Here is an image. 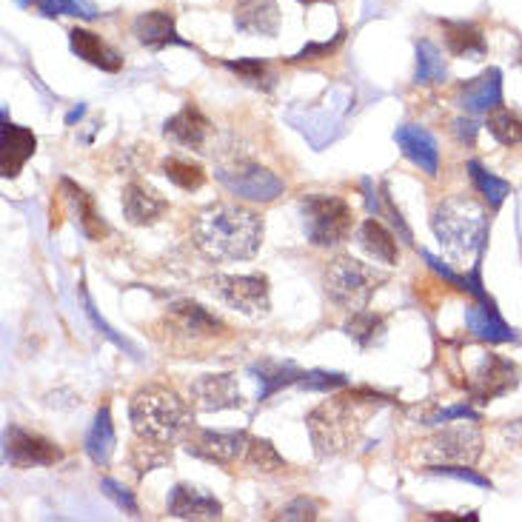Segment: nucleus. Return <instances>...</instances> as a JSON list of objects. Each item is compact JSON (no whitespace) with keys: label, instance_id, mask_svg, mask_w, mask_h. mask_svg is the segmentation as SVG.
<instances>
[{"label":"nucleus","instance_id":"obj_1","mask_svg":"<svg viewBox=\"0 0 522 522\" xmlns=\"http://www.w3.org/2000/svg\"><path fill=\"white\" fill-rule=\"evenodd\" d=\"M192 243L209 260H252L263 246V217L237 203H212L192 217Z\"/></svg>","mask_w":522,"mask_h":522},{"label":"nucleus","instance_id":"obj_2","mask_svg":"<svg viewBox=\"0 0 522 522\" xmlns=\"http://www.w3.org/2000/svg\"><path fill=\"white\" fill-rule=\"evenodd\" d=\"M129 417L140 440L163 445L183 440L194 428L192 406L174 388L160 386V383L137 388L129 403Z\"/></svg>","mask_w":522,"mask_h":522},{"label":"nucleus","instance_id":"obj_3","mask_svg":"<svg viewBox=\"0 0 522 522\" xmlns=\"http://www.w3.org/2000/svg\"><path fill=\"white\" fill-rule=\"evenodd\" d=\"M155 331L160 346L169 348L177 357L203 354L206 348H217L220 340H229V326L192 300H180L169 306Z\"/></svg>","mask_w":522,"mask_h":522},{"label":"nucleus","instance_id":"obj_4","mask_svg":"<svg viewBox=\"0 0 522 522\" xmlns=\"http://www.w3.org/2000/svg\"><path fill=\"white\" fill-rule=\"evenodd\" d=\"M431 229L437 240L443 243L448 254L468 257L474 252H483L488 240V214L485 209L465 194H454L437 203L431 214Z\"/></svg>","mask_w":522,"mask_h":522},{"label":"nucleus","instance_id":"obj_5","mask_svg":"<svg viewBox=\"0 0 522 522\" xmlns=\"http://www.w3.org/2000/svg\"><path fill=\"white\" fill-rule=\"evenodd\" d=\"M306 426H309L317 457H334V454H343L348 445L357 440L360 426H363V414L357 411V403H351L348 397H337V400L314 408Z\"/></svg>","mask_w":522,"mask_h":522},{"label":"nucleus","instance_id":"obj_6","mask_svg":"<svg viewBox=\"0 0 522 522\" xmlns=\"http://www.w3.org/2000/svg\"><path fill=\"white\" fill-rule=\"evenodd\" d=\"M386 283V277L380 271H374L366 263L354 260V257H337L331 260L329 269L323 274V286L334 306L346 311H363L368 300L374 297V291Z\"/></svg>","mask_w":522,"mask_h":522},{"label":"nucleus","instance_id":"obj_7","mask_svg":"<svg viewBox=\"0 0 522 522\" xmlns=\"http://www.w3.org/2000/svg\"><path fill=\"white\" fill-rule=\"evenodd\" d=\"M303 209V226L309 234L311 246H340L346 243L354 229V212L343 197L334 194H309L300 203Z\"/></svg>","mask_w":522,"mask_h":522},{"label":"nucleus","instance_id":"obj_8","mask_svg":"<svg viewBox=\"0 0 522 522\" xmlns=\"http://www.w3.org/2000/svg\"><path fill=\"white\" fill-rule=\"evenodd\" d=\"M414 460L423 465H474L483 454V431L477 426L443 428L414 443Z\"/></svg>","mask_w":522,"mask_h":522},{"label":"nucleus","instance_id":"obj_9","mask_svg":"<svg viewBox=\"0 0 522 522\" xmlns=\"http://www.w3.org/2000/svg\"><path fill=\"white\" fill-rule=\"evenodd\" d=\"M214 177L237 197L252 200V203H271L280 194L286 192V183L277 174L254 163V160H232V163H220L214 169Z\"/></svg>","mask_w":522,"mask_h":522},{"label":"nucleus","instance_id":"obj_10","mask_svg":"<svg viewBox=\"0 0 522 522\" xmlns=\"http://www.w3.org/2000/svg\"><path fill=\"white\" fill-rule=\"evenodd\" d=\"M206 283L214 297L223 300L229 309L249 314V317L269 314L271 300L266 274H214Z\"/></svg>","mask_w":522,"mask_h":522},{"label":"nucleus","instance_id":"obj_11","mask_svg":"<svg viewBox=\"0 0 522 522\" xmlns=\"http://www.w3.org/2000/svg\"><path fill=\"white\" fill-rule=\"evenodd\" d=\"M520 383V371L511 360H505L500 354H483L480 366L474 368L471 380H468V394L485 406L497 397L508 394L511 388H517Z\"/></svg>","mask_w":522,"mask_h":522},{"label":"nucleus","instance_id":"obj_12","mask_svg":"<svg viewBox=\"0 0 522 522\" xmlns=\"http://www.w3.org/2000/svg\"><path fill=\"white\" fill-rule=\"evenodd\" d=\"M246 445H249V434L246 431H206V428L194 431L192 428L186 434L189 454L217 465H232L237 460H243Z\"/></svg>","mask_w":522,"mask_h":522},{"label":"nucleus","instance_id":"obj_13","mask_svg":"<svg viewBox=\"0 0 522 522\" xmlns=\"http://www.w3.org/2000/svg\"><path fill=\"white\" fill-rule=\"evenodd\" d=\"M6 460L15 468H35V465H55L63 460L58 443L46 440L43 434L12 426L6 431Z\"/></svg>","mask_w":522,"mask_h":522},{"label":"nucleus","instance_id":"obj_14","mask_svg":"<svg viewBox=\"0 0 522 522\" xmlns=\"http://www.w3.org/2000/svg\"><path fill=\"white\" fill-rule=\"evenodd\" d=\"M212 132V120L197 109V103H186L177 115L166 120V129H163V135L169 140L192 152H206Z\"/></svg>","mask_w":522,"mask_h":522},{"label":"nucleus","instance_id":"obj_15","mask_svg":"<svg viewBox=\"0 0 522 522\" xmlns=\"http://www.w3.org/2000/svg\"><path fill=\"white\" fill-rule=\"evenodd\" d=\"M189 400L197 411H223V408H240L243 397L234 374H206L189 386Z\"/></svg>","mask_w":522,"mask_h":522},{"label":"nucleus","instance_id":"obj_16","mask_svg":"<svg viewBox=\"0 0 522 522\" xmlns=\"http://www.w3.org/2000/svg\"><path fill=\"white\" fill-rule=\"evenodd\" d=\"M457 103L471 115H488L503 103V75L500 69H485L483 75L465 80L457 89Z\"/></svg>","mask_w":522,"mask_h":522},{"label":"nucleus","instance_id":"obj_17","mask_svg":"<svg viewBox=\"0 0 522 522\" xmlns=\"http://www.w3.org/2000/svg\"><path fill=\"white\" fill-rule=\"evenodd\" d=\"M169 514L177 520H220L223 505L200 485L177 483L169 494Z\"/></svg>","mask_w":522,"mask_h":522},{"label":"nucleus","instance_id":"obj_18","mask_svg":"<svg viewBox=\"0 0 522 522\" xmlns=\"http://www.w3.org/2000/svg\"><path fill=\"white\" fill-rule=\"evenodd\" d=\"M394 137H397V146L403 149V155L420 172H426L428 177H437V172H440V152H437V140L431 137L428 129L408 123V126H400Z\"/></svg>","mask_w":522,"mask_h":522},{"label":"nucleus","instance_id":"obj_19","mask_svg":"<svg viewBox=\"0 0 522 522\" xmlns=\"http://www.w3.org/2000/svg\"><path fill=\"white\" fill-rule=\"evenodd\" d=\"M169 212V200L143 183H129L123 189V214L132 226H155Z\"/></svg>","mask_w":522,"mask_h":522},{"label":"nucleus","instance_id":"obj_20","mask_svg":"<svg viewBox=\"0 0 522 522\" xmlns=\"http://www.w3.org/2000/svg\"><path fill=\"white\" fill-rule=\"evenodd\" d=\"M35 146H38V140L29 129L15 126V123H3V129H0V172L3 177H18L26 160L35 155Z\"/></svg>","mask_w":522,"mask_h":522},{"label":"nucleus","instance_id":"obj_21","mask_svg":"<svg viewBox=\"0 0 522 522\" xmlns=\"http://www.w3.org/2000/svg\"><path fill=\"white\" fill-rule=\"evenodd\" d=\"M234 26L246 35L274 38L280 32V9L274 0H240L234 6Z\"/></svg>","mask_w":522,"mask_h":522},{"label":"nucleus","instance_id":"obj_22","mask_svg":"<svg viewBox=\"0 0 522 522\" xmlns=\"http://www.w3.org/2000/svg\"><path fill=\"white\" fill-rule=\"evenodd\" d=\"M132 32H135L137 43L149 46V49H166L169 43L174 46H186V40L177 35V26H174V15L166 9H155V12H143L137 15L132 23Z\"/></svg>","mask_w":522,"mask_h":522},{"label":"nucleus","instance_id":"obj_23","mask_svg":"<svg viewBox=\"0 0 522 522\" xmlns=\"http://www.w3.org/2000/svg\"><path fill=\"white\" fill-rule=\"evenodd\" d=\"M465 326L477 340H485V343H514L517 340L514 329L497 314L491 303L468 306L465 309Z\"/></svg>","mask_w":522,"mask_h":522},{"label":"nucleus","instance_id":"obj_24","mask_svg":"<svg viewBox=\"0 0 522 522\" xmlns=\"http://www.w3.org/2000/svg\"><path fill=\"white\" fill-rule=\"evenodd\" d=\"M69 43H72V52H75L80 60L92 63V66L103 69V72H117V69L123 66V58L117 55L115 49L103 38H97L95 32H89V29H78V26H75V29L69 32Z\"/></svg>","mask_w":522,"mask_h":522},{"label":"nucleus","instance_id":"obj_25","mask_svg":"<svg viewBox=\"0 0 522 522\" xmlns=\"http://www.w3.org/2000/svg\"><path fill=\"white\" fill-rule=\"evenodd\" d=\"M445 46L451 55L457 58H483L485 55V38L483 29L474 23H463V20H443Z\"/></svg>","mask_w":522,"mask_h":522},{"label":"nucleus","instance_id":"obj_26","mask_svg":"<svg viewBox=\"0 0 522 522\" xmlns=\"http://www.w3.org/2000/svg\"><path fill=\"white\" fill-rule=\"evenodd\" d=\"M115 451V423H112V411L109 406H100L95 423L86 434V454L95 465H109Z\"/></svg>","mask_w":522,"mask_h":522},{"label":"nucleus","instance_id":"obj_27","mask_svg":"<svg viewBox=\"0 0 522 522\" xmlns=\"http://www.w3.org/2000/svg\"><path fill=\"white\" fill-rule=\"evenodd\" d=\"M360 246L366 249L374 260L386 263V266H397L400 263V249H397V240L394 234L388 232L386 226L380 220H366L360 226Z\"/></svg>","mask_w":522,"mask_h":522},{"label":"nucleus","instance_id":"obj_28","mask_svg":"<svg viewBox=\"0 0 522 522\" xmlns=\"http://www.w3.org/2000/svg\"><path fill=\"white\" fill-rule=\"evenodd\" d=\"M63 192L69 194V203H72L75 212H78L80 229H83V234H86L89 240H100L103 234L109 232L106 223H103V217H100V212H97L95 200L83 192L80 186H75L72 180H63Z\"/></svg>","mask_w":522,"mask_h":522},{"label":"nucleus","instance_id":"obj_29","mask_svg":"<svg viewBox=\"0 0 522 522\" xmlns=\"http://www.w3.org/2000/svg\"><path fill=\"white\" fill-rule=\"evenodd\" d=\"M252 371L260 380V394H257L260 400H269L271 394H277L289 383H300V377H303L291 363H274V360H263V363L252 366Z\"/></svg>","mask_w":522,"mask_h":522},{"label":"nucleus","instance_id":"obj_30","mask_svg":"<svg viewBox=\"0 0 522 522\" xmlns=\"http://www.w3.org/2000/svg\"><path fill=\"white\" fill-rule=\"evenodd\" d=\"M448 69H445L443 52L431 43V40H420L417 43V75L414 80L423 83V86H434V83H443Z\"/></svg>","mask_w":522,"mask_h":522},{"label":"nucleus","instance_id":"obj_31","mask_svg":"<svg viewBox=\"0 0 522 522\" xmlns=\"http://www.w3.org/2000/svg\"><path fill=\"white\" fill-rule=\"evenodd\" d=\"M468 172H471V180H474L477 192L488 200V206H491V209H500V206L505 203V197L511 194V183L503 180V177H494L491 172H485L477 160L468 163Z\"/></svg>","mask_w":522,"mask_h":522},{"label":"nucleus","instance_id":"obj_32","mask_svg":"<svg viewBox=\"0 0 522 522\" xmlns=\"http://www.w3.org/2000/svg\"><path fill=\"white\" fill-rule=\"evenodd\" d=\"M386 329V320L380 314H371V311H354V317L346 323V334L351 340H357L360 346L368 348L374 346Z\"/></svg>","mask_w":522,"mask_h":522},{"label":"nucleus","instance_id":"obj_33","mask_svg":"<svg viewBox=\"0 0 522 522\" xmlns=\"http://www.w3.org/2000/svg\"><path fill=\"white\" fill-rule=\"evenodd\" d=\"M243 463L249 465V468H254V471H260V474H271V471L286 468V460L277 454V448H274L269 440H260V437H249Z\"/></svg>","mask_w":522,"mask_h":522},{"label":"nucleus","instance_id":"obj_34","mask_svg":"<svg viewBox=\"0 0 522 522\" xmlns=\"http://www.w3.org/2000/svg\"><path fill=\"white\" fill-rule=\"evenodd\" d=\"M163 174L172 180L174 186H180L183 192H197V189L206 183L203 166L189 163V160H183V157H169V160L163 163Z\"/></svg>","mask_w":522,"mask_h":522},{"label":"nucleus","instance_id":"obj_35","mask_svg":"<svg viewBox=\"0 0 522 522\" xmlns=\"http://www.w3.org/2000/svg\"><path fill=\"white\" fill-rule=\"evenodd\" d=\"M488 132L503 146H522V117L508 109H494L488 115Z\"/></svg>","mask_w":522,"mask_h":522},{"label":"nucleus","instance_id":"obj_36","mask_svg":"<svg viewBox=\"0 0 522 522\" xmlns=\"http://www.w3.org/2000/svg\"><path fill=\"white\" fill-rule=\"evenodd\" d=\"M172 463V454L166 451L163 443H152V440H140V443L132 448V468L137 471V477H143L146 471L152 468H160V465Z\"/></svg>","mask_w":522,"mask_h":522},{"label":"nucleus","instance_id":"obj_37","mask_svg":"<svg viewBox=\"0 0 522 522\" xmlns=\"http://www.w3.org/2000/svg\"><path fill=\"white\" fill-rule=\"evenodd\" d=\"M38 9L46 18H58V15H75L83 20L97 18V9L89 0H38Z\"/></svg>","mask_w":522,"mask_h":522},{"label":"nucleus","instance_id":"obj_38","mask_svg":"<svg viewBox=\"0 0 522 522\" xmlns=\"http://www.w3.org/2000/svg\"><path fill=\"white\" fill-rule=\"evenodd\" d=\"M226 66L257 89H271V83H274L269 63H263V60H226Z\"/></svg>","mask_w":522,"mask_h":522},{"label":"nucleus","instance_id":"obj_39","mask_svg":"<svg viewBox=\"0 0 522 522\" xmlns=\"http://www.w3.org/2000/svg\"><path fill=\"white\" fill-rule=\"evenodd\" d=\"M317 514H320V505L314 503V500L300 497V500H294V503L283 505V508L274 514V520H317Z\"/></svg>","mask_w":522,"mask_h":522},{"label":"nucleus","instance_id":"obj_40","mask_svg":"<svg viewBox=\"0 0 522 522\" xmlns=\"http://www.w3.org/2000/svg\"><path fill=\"white\" fill-rule=\"evenodd\" d=\"M300 386L309 391H331V388H346L348 380L343 374H329V371H311L300 377Z\"/></svg>","mask_w":522,"mask_h":522},{"label":"nucleus","instance_id":"obj_41","mask_svg":"<svg viewBox=\"0 0 522 522\" xmlns=\"http://www.w3.org/2000/svg\"><path fill=\"white\" fill-rule=\"evenodd\" d=\"M100 488H103V494L109 497V500H115L117 508H123L126 514H132L135 517L137 514V500H135V494L126 488V485H120L117 480H103L100 483Z\"/></svg>","mask_w":522,"mask_h":522},{"label":"nucleus","instance_id":"obj_42","mask_svg":"<svg viewBox=\"0 0 522 522\" xmlns=\"http://www.w3.org/2000/svg\"><path fill=\"white\" fill-rule=\"evenodd\" d=\"M434 474H443V477H454V480H465V483H474L480 485V488H488V480L480 477L477 471H471V468H465V465H434L431 468Z\"/></svg>","mask_w":522,"mask_h":522},{"label":"nucleus","instance_id":"obj_43","mask_svg":"<svg viewBox=\"0 0 522 522\" xmlns=\"http://www.w3.org/2000/svg\"><path fill=\"white\" fill-rule=\"evenodd\" d=\"M451 420H480L477 417V411H471L468 406H454V408H445L440 414H434L431 420H428V426H443V423H451Z\"/></svg>","mask_w":522,"mask_h":522},{"label":"nucleus","instance_id":"obj_44","mask_svg":"<svg viewBox=\"0 0 522 522\" xmlns=\"http://www.w3.org/2000/svg\"><path fill=\"white\" fill-rule=\"evenodd\" d=\"M340 40H343V32H340V35H337V40H334V43H311V46H306V49H303V52H300V55H294V58H291V60L329 58L331 52H334V49H337V46H340Z\"/></svg>","mask_w":522,"mask_h":522},{"label":"nucleus","instance_id":"obj_45","mask_svg":"<svg viewBox=\"0 0 522 522\" xmlns=\"http://www.w3.org/2000/svg\"><path fill=\"white\" fill-rule=\"evenodd\" d=\"M454 126H457V135H460V140H465V143H474V135H477V123H474V120H457Z\"/></svg>","mask_w":522,"mask_h":522},{"label":"nucleus","instance_id":"obj_46","mask_svg":"<svg viewBox=\"0 0 522 522\" xmlns=\"http://www.w3.org/2000/svg\"><path fill=\"white\" fill-rule=\"evenodd\" d=\"M20 6H29V3H32V0H18Z\"/></svg>","mask_w":522,"mask_h":522},{"label":"nucleus","instance_id":"obj_47","mask_svg":"<svg viewBox=\"0 0 522 522\" xmlns=\"http://www.w3.org/2000/svg\"><path fill=\"white\" fill-rule=\"evenodd\" d=\"M303 3H314V0H303Z\"/></svg>","mask_w":522,"mask_h":522}]
</instances>
